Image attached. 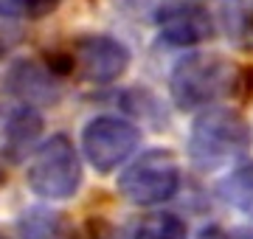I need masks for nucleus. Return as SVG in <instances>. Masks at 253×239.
<instances>
[{
	"mask_svg": "<svg viewBox=\"0 0 253 239\" xmlns=\"http://www.w3.org/2000/svg\"><path fill=\"white\" fill-rule=\"evenodd\" d=\"M141 147V129L121 116H96L82 127V155L99 172L113 175L116 169L129 163Z\"/></svg>",
	"mask_w": 253,
	"mask_h": 239,
	"instance_id": "39448f33",
	"label": "nucleus"
},
{
	"mask_svg": "<svg viewBox=\"0 0 253 239\" xmlns=\"http://www.w3.org/2000/svg\"><path fill=\"white\" fill-rule=\"evenodd\" d=\"M132 54L118 37L110 34H82L71 42L68 51V71L76 74L82 82L90 84H113L129 71Z\"/></svg>",
	"mask_w": 253,
	"mask_h": 239,
	"instance_id": "423d86ee",
	"label": "nucleus"
},
{
	"mask_svg": "<svg viewBox=\"0 0 253 239\" xmlns=\"http://www.w3.org/2000/svg\"><path fill=\"white\" fill-rule=\"evenodd\" d=\"M118 194L138 208H155L169 202L180 189V160L172 149H146L121 169Z\"/></svg>",
	"mask_w": 253,
	"mask_h": 239,
	"instance_id": "20e7f679",
	"label": "nucleus"
},
{
	"mask_svg": "<svg viewBox=\"0 0 253 239\" xmlns=\"http://www.w3.org/2000/svg\"><path fill=\"white\" fill-rule=\"evenodd\" d=\"M197 239H234V237H231V234H225L219 225H208V228H203L197 234Z\"/></svg>",
	"mask_w": 253,
	"mask_h": 239,
	"instance_id": "2eb2a0df",
	"label": "nucleus"
},
{
	"mask_svg": "<svg viewBox=\"0 0 253 239\" xmlns=\"http://www.w3.org/2000/svg\"><path fill=\"white\" fill-rule=\"evenodd\" d=\"M217 192L231 208H236L242 217L253 220V160L236 166L228 177H222Z\"/></svg>",
	"mask_w": 253,
	"mask_h": 239,
	"instance_id": "9d476101",
	"label": "nucleus"
},
{
	"mask_svg": "<svg viewBox=\"0 0 253 239\" xmlns=\"http://www.w3.org/2000/svg\"><path fill=\"white\" fill-rule=\"evenodd\" d=\"M11 90L23 99H28V104L37 96L48 99L51 96V74L45 68H37L34 62H20L11 71Z\"/></svg>",
	"mask_w": 253,
	"mask_h": 239,
	"instance_id": "f8f14e48",
	"label": "nucleus"
},
{
	"mask_svg": "<svg viewBox=\"0 0 253 239\" xmlns=\"http://www.w3.org/2000/svg\"><path fill=\"white\" fill-rule=\"evenodd\" d=\"M0 239H11V234L6 228H0Z\"/></svg>",
	"mask_w": 253,
	"mask_h": 239,
	"instance_id": "f3484780",
	"label": "nucleus"
},
{
	"mask_svg": "<svg viewBox=\"0 0 253 239\" xmlns=\"http://www.w3.org/2000/svg\"><path fill=\"white\" fill-rule=\"evenodd\" d=\"M225 26L242 42H253V0H228L225 3Z\"/></svg>",
	"mask_w": 253,
	"mask_h": 239,
	"instance_id": "4468645a",
	"label": "nucleus"
},
{
	"mask_svg": "<svg viewBox=\"0 0 253 239\" xmlns=\"http://www.w3.org/2000/svg\"><path fill=\"white\" fill-rule=\"evenodd\" d=\"M62 0H0V17L9 20H42L59 9Z\"/></svg>",
	"mask_w": 253,
	"mask_h": 239,
	"instance_id": "ddd939ff",
	"label": "nucleus"
},
{
	"mask_svg": "<svg viewBox=\"0 0 253 239\" xmlns=\"http://www.w3.org/2000/svg\"><path fill=\"white\" fill-rule=\"evenodd\" d=\"M42 135V116L34 110V104H20L3 119L0 127V152L9 160H20L31 152Z\"/></svg>",
	"mask_w": 253,
	"mask_h": 239,
	"instance_id": "6e6552de",
	"label": "nucleus"
},
{
	"mask_svg": "<svg viewBox=\"0 0 253 239\" xmlns=\"http://www.w3.org/2000/svg\"><path fill=\"white\" fill-rule=\"evenodd\" d=\"M234 239H253V231H236V234H231Z\"/></svg>",
	"mask_w": 253,
	"mask_h": 239,
	"instance_id": "dca6fc26",
	"label": "nucleus"
},
{
	"mask_svg": "<svg viewBox=\"0 0 253 239\" xmlns=\"http://www.w3.org/2000/svg\"><path fill=\"white\" fill-rule=\"evenodd\" d=\"M248 74L245 68H236L228 56L208 54V51H194V54L180 56L172 65L169 74V96L174 107L183 113L206 110L214 107V101L225 99L231 93H245L248 87Z\"/></svg>",
	"mask_w": 253,
	"mask_h": 239,
	"instance_id": "f257e3e1",
	"label": "nucleus"
},
{
	"mask_svg": "<svg viewBox=\"0 0 253 239\" xmlns=\"http://www.w3.org/2000/svg\"><path fill=\"white\" fill-rule=\"evenodd\" d=\"M129 239H189V228L177 214L152 211L132 225Z\"/></svg>",
	"mask_w": 253,
	"mask_h": 239,
	"instance_id": "9b49d317",
	"label": "nucleus"
},
{
	"mask_svg": "<svg viewBox=\"0 0 253 239\" xmlns=\"http://www.w3.org/2000/svg\"><path fill=\"white\" fill-rule=\"evenodd\" d=\"M82 180H84V172H82L79 149L73 147V141L65 132L48 135L28 158L26 186L40 200H71L82 189Z\"/></svg>",
	"mask_w": 253,
	"mask_h": 239,
	"instance_id": "7ed1b4c3",
	"label": "nucleus"
},
{
	"mask_svg": "<svg viewBox=\"0 0 253 239\" xmlns=\"http://www.w3.org/2000/svg\"><path fill=\"white\" fill-rule=\"evenodd\" d=\"M155 26L163 42L174 48H194L214 37V17L206 6L191 0H172L155 11Z\"/></svg>",
	"mask_w": 253,
	"mask_h": 239,
	"instance_id": "0eeeda50",
	"label": "nucleus"
},
{
	"mask_svg": "<svg viewBox=\"0 0 253 239\" xmlns=\"http://www.w3.org/2000/svg\"><path fill=\"white\" fill-rule=\"evenodd\" d=\"M17 239H79L65 211L51 205H31L17 217Z\"/></svg>",
	"mask_w": 253,
	"mask_h": 239,
	"instance_id": "1a4fd4ad",
	"label": "nucleus"
},
{
	"mask_svg": "<svg viewBox=\"0 0 253 239\" xmlns=\"http://www.w3.org/2000/svg\"><path fill=\"white\" fill-rule=\"evenodd\" d=\"M251 124L234 107H206L197 113L189 129V160L191 166L211 175L239 163L251 152Z\"/></svg>",
	"mask_w": 253,
	"mask_h": 239,
	"instance_id": "f03ea898",
	"label": "nucleus"
}]
</instances>
